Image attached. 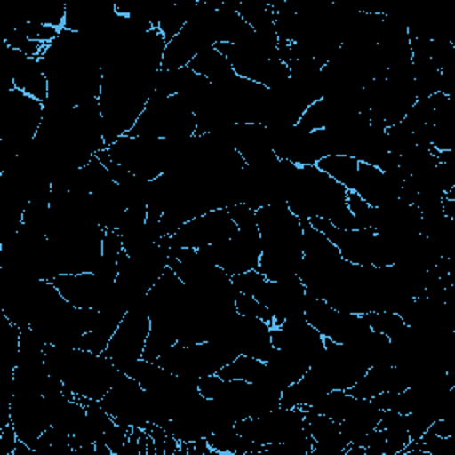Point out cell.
<instances>
[{
  "label": "cell",
  "mask_w": 455,
  "mask_h": 455,
  "mask_svg": "<svg viewBox=\"0 0 455 455\" xmlns=\"http://www.w3.org/2000/svg\"><path fill=\"white\" fill-rule=\"evenodd\" d=\"M254 212L261 236L258 270L268 281L299 275L302 267V220L290 212L286 203L261 206Z\"/></svg>",
  "instance_id": "1"
},
{
  "label": "cell",
  "mask_w": 455,
  "mask_h": 455,
  "mask_svg": "<svg viewBox=\"0 0 455 455\" xmlns=\"http://www.w3.org/2000/svg\"><path fill=\"white\" fill-rule=\"evenodd\" d=\"M44 364L64 389L87 400H101L114 386L119 370L105 354H92L76 347H44Z\"/></svg>",
  "instance_id": "2"
},
{
  "label": "cell",
  "mask_w": 455,
  "mask_h": 455,
  "mask_svg": "<svg viewBox=\"0 0 455 455\" xmlns=\"http://www.w3.org/2000/svg\"><path fill=\"white\" fill-rule=\"evenodd\" d=\"M185 140L123 135L110 144L107 151L110 158L128 172L151 181L176 164Z\"/></svg>",
  "instance_id": "3"
},
{
  "label": "cell",
  "mask_w": 455,
  "mask_h": 455,
  "mask_svg": "<svg viewBox=\"0 0 455 455\" xmlns=\"http://www.w3.org/2000/svg\"><path fill=\"white\" fill-rule=\"evenodd\" d=\"M44 105L18 91L9 89L0 105V146L5 155V167L23 153L41 126Z\"/></svg>",
  "instance_id": "4"
},
{
  "label": "cell",
  "mask_w": 455,
  "mask_h": 455,
  "mask_svg": "<svg viewBox=\"0 0 455 455\" xmlns=\"http://www.w3.org/2000/svg\"><path fill=\"white\" fill-rule=\"evenodd\" d=\"M126 135L185 140L196 135V116L181 96L153 92L137 123Z\"/></svg>",
  "instance_id": "5"
},
{
  "label": "cell",
  "mask_w": 455,
  "mask_h": 455,
  "mask_svg": "<svg viewBox=\"0 0 455 455\" xmlns=\"http://www.w3.org/2000/svg\"><path fill=\"white\" fill-rule=\"evenodd\" d=\"M236 355H240L236 348L224 336H217L194 345L174 343L155 363L178 377L199 380L201 377L217 373Z\"/></svg>",
  "instance_id": "6"
},
{
  "label": "cell",
  "mask_w": 455,
  "mask_h": 455,
  "mask_svg": "<svg viewBox=\"0 0 455 455\" xmlns=\"http://www.w3.org/2000/svg\"><path fill=\"white\" fill-rule=\"evenodd\" d=\"M149 329L151 320L146 313L142 299L126 311L105 350V355L119 371H124L132 363L142 359Z\"/></svg>",
  "instance_id": "7"
},
{
  "label": "cell",
  "mask_w": 455,
  "mask_h": 455,
  "mask_svg": "<svg viewBox=\"0 0 455 455\" xmlns=\"http://www.w3.org/2000/svg\"><path fill=\"white\" fill-rule=\"evenodd\" d=\"M114 421L130 428L149 425V398L146 389L130 375L119 373L114 386L100 400Z\"/></svg>",
  "instance_id": "8"
},
{
  "label": "cell",
  "mask_w": 455,
  "mask_h": 455,
  "mask_svg": "<svg viewBox=\"0 0 455 455\" xmlns=\"http://www.w3.org/2000/svg\"><path fill=\"white\" fill-rule=\"evenodd\" d=\"M304 318L329 341L334 343H354L371 332L368 322L363 315L343 313L329 306L322 299H315L309 295Z\"/></svg>",
  "instance_id": "9"
},
{
  "label": "cell",
  "mask_w": 455,
  "mask_h": 455,
  "mask_svg": "<svg viewBox=\"0 0 455 455\" xmlns=\"http://www.w3.org/2000/svg\"><path fill=\"white\" fill-rule=\"evenodd\" d=\"M238 231L228 208H217L185 222L172 236L174 249H201L220 243Z\"/></svg>",
  "instance_id": "10"
},
{
  "label": "cell",
  "mask_w": 455,
  "mask_h": 455,
  "mask_svg": "<svg viewBox=\"0 0 455 455\" xmlns=\"http://www.w3.org/2000/svg\"><path fill=\"white\" fill-rule=\"evenodd\" d=\"M254 299L272 313L274 323H279L283 320L304 316L309 295L299 275H291L277 281L267 279Z\"/></svg>",
  "instance_id": "11"
},
{
  "label": "cell",
  "mask_w": 455,
  "mask_h": 455,
  "mask_svg": "<svg viewBox=\"0 0 455 455\" xmlns=\"http://www.w3.org/2000/svg\"><path fill=\"white\" fill-rule=\"evenodd\" d=\"M59 293L75 307H101L114 291L116 281L96 272L59 274L52 279Z\"/></svg>",
  "instance_id": "12"
},
{
  "label": "cell",
  "mask_w": 455,
  "mask_h": 455,
  "mask_svg": "<svg viewBox=\"0 0 455 455\" xmlns=\"http://www.w3.org/2000/svg\"><path fill=\"white\" fill-rule=\"evenodd\" d=\"M270 329L272 325L265 320L236 313L219 336H224L238 354L267 361L274 350Z\"/></svg>",
  "instance_id": "13"
},
{
  "label": "cell",
  "mask_w": 455,
  "mask_h": 455,
  "mask_svg": "<svg viewBox=\"0 0 455 455\" xmlns=\"http://www.w3.org/2000/svg\"><path fill=\"white\" fill-rule=\"evenodd\" d=\"M270 334L274 348L290 350L304 357L309 363V366L325 348V338L304 316L274 323Z\"/></svg>",
  "instance_id": "14"
},
{
  "label": "cell",
  "mask_w": 455,
  "mask_h": 455,
  "mask_svg": "<svg viewBox=\"0 0 455 455\" xmlns=\"http://www.w3.org/2000/svg\"><path fill=\"white\" fill-rule=\"evenodd\" d=\"M403 181L405 178L402 174H387L377 165L359 162L352 192H355L370 206L379 208L400 199Z\"/></svg>",
  "instance_id": "15"
},
{
  "label": "cell",
  "mask_w": 455,
  "mask_h": 455,
  "mask_svg": "<svg viewBox=\"0 0 455 455\" xmlns=\"http://www.w3.org/2000/svg\"><path fill=\"white\" fill-rule=\"evenodd\" d=\"M229 140L235 151L242 156L245 165L261 167L277 162L267 126L259 123H245V124H231L229 126Z\"/></svg>",
  "instance_id": "16"
},
{
  "label": "cell",
  "mask_w": 455,
  "mask_h": 455,
  "mask_svg": "<svg viewBox=\"0 0 455 455\" xmlns=\"http://www.w3.org/2000/svg\"><path fill=\"white\" fill-rule=\"evenodd\" d=\"M5 66H7V71L11 76L9 89H18V91L39 100L43 105L46 103L48 80L43 73L39 59L28 57L18 50L5 46Z\"/></svg>",
  "instance_id": "17"
},
{
  "label": "cell",
  "mask_w": 455,
  "mask_h": 455,
  "mask_svg": "<svg viewBox=\"0 0 455 455\" xmlns=\"http://www.w3.org/2000/svg\"><path fill=\"white\" fill-rule=\"evenodd\" d=\"M265 364L267 371L261 382H267L279 391L302 379L309 370V363L304 357L284 348H274Z\"/></svg>",
  "instance_id": "18"
},
{
  "label": "cell",
  "mask_w": 455,
  "mask_h": 455,
  "mask_svg": "<svg viewBox=\"0 0 455 455\" xmlns=\"http://www.w3.org/2000/svg\"><path fill=\"white\" fill-rule=\"evenodd\" d=\"M382 411L373 405L371 400L366 398H357L350 412L343 421H339V432L341 437L348 444H355L361 441L366 434L377 428L379 419H380Z\"/></svg>",
  "instance_id": "19"
},
{
  "label": "cell",
  "mask_w": 455,
  "mask_h": 455,
  "mask_svg": "<svg viewBox=\"0 0 455 455\" xmlns=\"http://www.w3.org/2000/svg\"><path fill=\"white\" fill-rule=\"evenodd\" d=\"M188 68L199 75L204 76L206 80H210L212 84L215 82H224L231 76H235V71L229 64V60L215 48V46H208L203 52H199L188 64Z\"/></svg>",
  "instance_id": "20"
},
{
  "label": "cell",
  "mask_w": 455,
  "mask_h": 455,
  "mask_svg": "<svg viewBox=\"0 0 455 455\" xmlns=\"http://www.w3.org/2000/svg\"><path fill=\"white\" fill-rule=\"evenodd\" d=\"M355 396H352L347 389H331L327 393H323L311 407H307L306 411H313L316 414H323L334 421H343L347 418V414L350 412V409L355 403Z\"/></svg>",
  "instance_id": "21"
},
{
  "label": "cell",
  "mask_w": 455,
  "mask_h": 455,
  "mask_svg": "<svg viewBox=\"0 0 455 455\" xmlns=\"http://www.w3.org/2000/svg\"><path fill=\"white\" fill-rule=\"evenodd\" d=\"M267 364L256 357L249 355H236L231 363L217 371L219 377L224 380H247V382H261L265 379Z\"/></svg>",
  "instance_id": "22"
},
{
  "label": "cell",
  "mask_w": 455,
  "mask_h": 455,
  "mask_svg": "<svg viewBox=\"0 0 455 455\" xmlns=\"http://www.w3.org/2000/svg\"><path fill=\"white\" fill-rule=\"evenodd\" d=\"M322 172L341 183L347 190H352L359 162L347 155H327L315 164Z\"/></svg>",
  "instance_id": "23"
},
{
  "label": "cell",
  "mask_w": 455,
  "mask_h": 455,
  "mask_svg": "<svg viewBox=\"0 0 455 455\" xmlns=\"http://www.w3.org/2000/svg\"><path fill=\"white\" fill-rule=\"evenodd\" d=\"M196 5H197V0L172 2L171 7L162 14V18L158 20L156 28L160 30V34L165 37L167 43H169L174 36H178V34L181 32V28L187 25L188 18L192 16Z\"/></svg>",
  "instance_id": "24"
},
{
  "label": "cell",
  "mask_w": 455,
  "mask_h": 455,
  "mask_svg": "<svg viewBox=\"0 0 455 455\" xmlns=\"http://www.w3.org/2000/svg\"><path fill=\"white\" fill-rule=\"evenodd\" d=\"M364 320L368 322L370 329L373 332L384 334L389 339L398 336L403 329H405V322L402 320L400 315L396 313H389V311H371V313H364L363 315Z\"/></svg>",
  "instance_id": "25"
},
{
  "label": "cell",
  "mask_w": 455,
  "mask_h": 455,
  "mask_svg": "<svg viewBox=\"0 0 455 455\" xmlns=\"http://www.w3.org/2000/svg\"><path fill=\"white\" fill-rule=\"evenodd\" d=\"M213 455H238L240 435L235 430V425L212 432L204 437Z\"/></svg>",
  "instance_id": "26"
},
{
  "label": "cell",
  "mask_w": 455,
  "mask_h": 455,
  "mask_svg": "<svg viewBox=\"0 0 455 455\" xmlns=\"http://www.w3.org/2000/svg\"><path fill=\"white\" fill-rule=\"evenodd\" d=\"M386 137H387V149H389V153H395L398 156L407 153L411 148L416 146L414 132H412V128L405 121H400V123H396L393 126H387L386 128Z\"/></svg>",
  "instance_id": "27"
},
{
  "label": "cell",
  "mask_w": 455,
  "mask_h": 455,
  "mask_svg": "<svg viewBox=\"0 0 455 455\" xmlns=\"http://www.w3.org/2000/svg\"><path fill=\"white\" fill-rule=\"evenodd\" d=\"M347 204H348V210H350V213H352L355 229H368V228L373 226L375 212H377L375 206H370L366 201H363V199H361L355 192H352V190L347 192Z\"/></svg>",
  "instance_id": "28"
},
{
  "label": "cell",
  "mask_w": 455,
  "mask_h": 455,
  "mask_svg": "<svg viewBox=\"0 0 455 455\" xmlns=\"http://www.w3.org/2000/svg\"><path fill=\"white\" fill-rule=\"evenodd\" d=\"M235 307H236V313H238V315L252 316V318H259V320L268 322L270 325L274 323V316H272V313H270V311H268L261 302H258L252 295L236 293V297H235Z\"/></svg>",
  "instance_id": "29"
},
{
  "label": "cell",
  "mask_w": 455,
  "mask_h": 455,
  "mask_svg": "<svg viewBox=\"0 0 455 455\" xmlns=\"http://www.w3.org/2000/svg\"><path fill=\"white\" fill-rule=\"evenodd\" d=\"M20 34H23L25 37L32 39V41H37V43H43V44H50L60 32V28H55V27H50V25H41V23H36V21H21L20 25L14 27Z\"/></svg>",
  "instance_id": "30"
},
{
  "label": "cell",
  "mask_w": 455,
  "mask_h": 455,
  "mask_svg": "<svg viewBox=\"0 0 455 455\" xmlns=\"http://www.w3.org/2000/svg\"><path fill=\"white\" fill-rule=\"evenodd\" d=\"M4 43H5V46H9L12 50H18V52H21L28 57H34V59H39L43 55L44 48L48 46V44H43V43H37V41H32L28 37H25L16 28L5 36Z\"/></svg>",
  "instance_id": "31"
},
{
  "label": "cell",
  "mask_w": 455,
  "mask_h": 455,
  "mask_svg": "<svg viewBox=\"0 0 455 455\" xmlns=\"http://www.w3.org/2000/svg\"><path fill=\"white\" fill-rule=\"evenodd\" d=\"M233 286L238 293H245V295H256L259 291V288L265 284L267 277L259 272V270H247L236 275H231Z\"/></svg>",
  "instance_id": "32"
},
{
  "label": "cell",
  "mask_w": 455,
  "mask_h": 455,
  "mask_svg": "<svg viewBox=\"0 0 455 455\" xmlns=\"http://www.w3.org/2000/svg\"><path fill=\"white\" fill-rule=\"evenodd\" d=\"M18 434L11 423V419L0 427V450L2 455H12L16 444H18Z\"/></svg>",
  "instance_id": "33"
}]
</instances>
